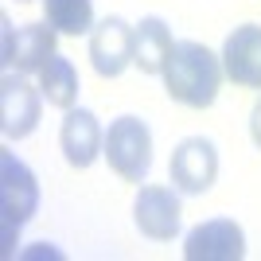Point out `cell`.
I'll use <instances>...</instances> for the list:
<instances>
[{"mask_svg":"<svg viewBox=\"0 0 261 261\" xmlns=\"http://www.w3.org/2000/svg\"><path fill=\"white\" fill-rule=\"evenodd\" d=\"M160 78H164V90H168L172 101H179L187 109H211L218 101L226 70H222V59L207 43L179 39L172 47V59H168Z\"/></svg>","mask_w":261,"mask_h":261,"instance_id":"cell-1","label":"cell"},{"mask_svg":"<svg viewBox=\"0 0 261 261\" xmlns=\"http://www.w3.org/2000/svg\"><path fill=\"white\" fill-rule=\"evenodd\" d=\"M39 211V179L12 148H0V257L16 253V238Z\"/></svg>","mask_w":261,"mask_h":261,"instance_id":"cell-2","label":"cell"},{"mask_svg":"<svg viewBox=\"0 0 261 261\" xmlns=\"http://www.w3.org/2000/svg\"><path fill=\"white\" fill-rule=\"evenodd\" d=\"M106 160L113 168V175L141 187L152 172V129H148V121L137 117V113H121L117 121H109Z\"/></svg>","mask_w":261,"mask_h":261,"instance_id":"cell-3","label":"cell"},{"mask_svg":"<svg viewBox=\"0 0 261 261\" xmlns=\"http://www.w3.org/2000/svg\"><path fill=\"white\" fill-rule=\"evenodd\" d=\"M43 90L32 86L28 74L20 70H4L0 78V133L4 141H28L35 129H39V117H43Z\"/></svg>","mask_w":261,"mask_h":261,"instance_id":"cell-4","label":"cell"},{"mask_svg":"<svg viewBox=\"0 0 261 261\" xmlns=\"http://www.w3.org/2000/svg\"><path fill=\"white\" fill-rule=\"evenodd\" d=\"M218 179V148L207 137H184L172 148V164H168V184L179 195H207Z\"/></svg>","mask_w":261,"mask_h":261,"instance_id":"cell-5","label":"cell"},{"mask_svg":"<svg viewBox=\"0 0 261 261\" xmlns=\"http://www.w3.org/2000/svg\"><path fill=\"white\" fill-rule=\"evenodd\" d=\"M0 28H4V47H0V55H4V70H20V74H39L47 63H51L55 51V39H59V32H55L51 23H23V28H12L8 16H0Z\"/></svg>","mask_w":261,"mask_h":261,"instance_id":"cell-6","label":"cell"},{"mask_svg":"<svg viewBox=\"0 0 261 261\" xmlns=\"http://www.w3.org/2000/svg\"><path fill=\"white\" fill-rule=\"evenodd\" d=\"M133 222L144 238L152 242H172L184 226V207H179V191L164 184H141L133 199Z\"/></svg>","mask_w":261,"mask_h":261,"instance_id":"cell-7","label":"cell"},{"mask_svg":"<svg viewBox=\"0 0 261 261\" xmlns=\"http://www.w3.org/2000/svg\"><path fill=\"white\" fill-rule=\"evenodd\" d=\"M133 51H137V28L121 16H106L94 23L90 32V66L101 78H121L133 66Z\"/></svg>","mask_w":261,"mask_h":261,"instance_id":"cell-8","label":"cell"},{"mask_svg":"<svg viewBox=\"0 0 261 261\" xmlns=\"http://www.w3.org/2000/svg\"><path fill=\"white\" fill-rule=\"evenodd\" d=\"M187 261H242L246 257V230L234 218H207L187 230L184 238Z\"/></svg>","mask_w":261,"mask_h":261,"instance_id":"cell-9","label":"cell"},{"mask_svg":"<svg viewBox=\"0 0 261 261\" xmlns=\"http://www.w3.org/2000/svg\"><path fill=\"white\" fill-rule=\"evenodd\" d=\"M59 148H63V160L70 168L86 172L94 160L106 156V129H101V121L82 106L66 109L63 125H59Z\"/></svg>","mask_w":261,"mask_h":261,"instance_id":"cell-10","label":"cell"},{"mask_svg":"<svg viewBox=\"0 0 261 261\" xmlns=\"http://www.w3.org/2000/svg\"><path fill=\"white\" fill-rule=\"evenodd\" d=\"M218 59H222V70L234 86L261 90V23H238L226 35Z\"/></svg>","mask_w":261,"mask_h":261,"instance_id":"cell-11","label":"cell"},{"mask_svg":"<svg viewBox=\"0 0 261 261\" xmlns=\"http://www.w3.org/2000/svg\"><path fill=\"white\" fill-rule=\"evenodd\" d=\"M137 28V51H133V66L141 70V74H164V66L172 59V28L160 20V16H144L141 23H133Z\"/></svg>","mask_w":261,"mask_h":261,"instance_id":"cell-12","label":"cell"},{"mask_svg":"<svg viewBox=\"0 0 261 261\" xmlns=\"http://www.w3.org/2000/svg\"><path fill=\"white\" fill-rule=\"evenodd\" d=\"M39 90H43V98H47V106H55V109H74L78 106V70H74V63L66 59V55H51V63L39 70Z\"/></svg>","mask_w":261,"mask_h":261,"instance_id":"cell-13","label":"cell"},{"mask_svg":"<svg viewBox=\"0 0 261 261\" xmlns=\"http://www.w3.org/2000/svg\"><path fill=\"white\" fill-rule=\"evenodd\" d=\"M43 20L59 35H90L94 32V0H43Z\"/></svg>","mask_w":261,"mask_h":261,"instance_id":"cell-14","label":"cell"},{"mask_svg":"<svg viewBox=\"0 0 261 261\" xmlns=\"http://www.w3.org/2000/svg\"><path fill=\"white\" fill-rule=\"evenodd\" d=\"M250 141H253V148L261 152V98L253 101V109H250Z\"/></svg>","mask_w":261,"mask_h":261,"instance_id":"cell-15","label":"cell"},{"mask_svg":"<svg viewBox=\"0 0 261 261\" xmlns=\"http://www.w3.org/2000/svg\"><path fill=\"white\" fill-rule=\"evenodd\" d=\"M16 4H28V0H16Z\"/></svg>","mask_w":261,"mask_h":261,"instance_id":"cell-16","label":"cell"}]
</instances>
